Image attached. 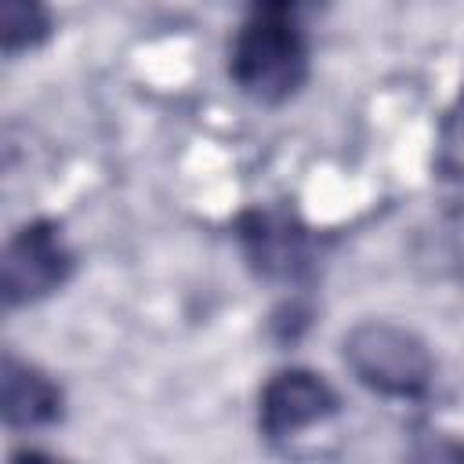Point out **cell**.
<instances>
[{
    "mask_svg": "<svg viewBox=\"0 0 464 464\" xmlns=\"http://www.w3.org/2000/svg\"><path fill=\"white\" fill-rule=\"evenodd\" d=\"M228 76L261 102L283 105L308 80V36L290 4H257L239 22L228 51Z\"/></svg>",
    "mask_w": 464,
    "mask_h": 464,
    "instance_id": "1",
    "label": "cell"
},
{
    "mask_svg": "<svg viewBox=\"0 0 464 464\" xmlns=\"http://www.w3.org/2000/svg\"><path fill=\"white\" fill-rule=\"evenodd\" d=\"M344 362L359 384L388 399H413L431 384L428 344L388 319H366L344 337Z\"/></svg>",
    "mask_w": 464,
    "mask_h": 464,
    "instance_id": "2",
    "label": "cell"
},
{
    "mask_svg": "<svg viewBox=\"0 0 464 464\" xmlns=\"http://www.w3.org/2000/svg\"><path fill=\"white\" fill-rule=\"evenodd\" d=\"M72 272V250L62 228L47 218L22 225L4 250V301L7 308L33 304L54 294Z\"/></svg>",
    "mask_w": 464,
    "mask_h": 464,
    "instance_id": "3",
    "label": "cell"
},
{
    "mask_svg": "<svg viewBox=\"0 0 464 464\" xmlns=\"http://www.w3.org/2000/svg\"><path fill=\"white\" fill-rule=\"evenodd\" d=\"M246 261L265 279H297L308 265V228L286 207H254L239 218Z\"/></svg>",
    "mask_w": 464,
    "mask_h": 464,
    "instance_id": "4",
    "label": "cell"
},
{
    "mask_svg": "<svg viewBox=\"0 0 464 464\" xmlns=\"http://www.w3.org/2000/svg\"><path fill=\"white\" fill-rule=\"evenodd\" d=\"M337 392L312 370H279L261 388V428L268 439L297 435L337 413Z\"/></svg>",
    "mask_w": 464,
    "mask_h": 464,
    "instance_id": "5",
    "label": "cell"
},
{
    "mask_svg": "<svg viewBox=\"0 0 464 464\" xmlns=\"http://www.w3.org/2000/svg\"><path fill=\"white\" fill-rule=\"evenodd\" d=\"M62 417V388L36 366L4 359V420L11 428H40Z\"/></svg>",
    "mask_w": 464,
    "mask_h": 464,
    "instance_id": "6",
    "label": "cell"
},
{
    "mask_svg": "<svg viewBox=\"0 0 464 464\" xmlns=\"http://www.w3.org/2000/svg\"><path fill=\"white\" fill-rule=\"evenodd\" d=\"M47 36H51V14L40 4L7 0L0 7V47L7 58L40 47Z\"/></svg>",
    "mask_w": 464,
    "mask_h": 464,
    "instance_id": "7",
    "label": "cell"
},
{
    "mask_svg": "<svg viewBox=\"0 0 464 464\" xmlns=\"http://www.w3.org/2000/svg\"><path fill=\"white\" fill-rule=\"evenodd\" d=\"M435 170L446 181H464V91L450 105L442 127H439V149H435Z\"/></svg>",
    "mask_w": 464,
    "mask_h": 464,
    "instance_id": "8",
    "label": "cell"
},
{
    "mask_svg": "<svg viewBox=\"0 0 464 464\" xmlns=\"http://www.w3.org/2000/svg\"><path fill=\"white\" fill-rule=\"evenodd\" d=\"M410 464H464V442L450 435H428L413 446Z\"/></svg>",
    "mask_w": 464,
    "mask_h": 464,
    "instance_id": "9",
    "label": "cell"
},
{
    "mask_svg": "<svg viewBox=\"0 0 464 464\" xmlns=\"http://www.w3.org/2000/svg\"><path fill=\"white\" fill-rule=\"evenodd\" d=\"M11 464H65L62 457H51V453H44V450H18L14 457H11Z\"/></svg>",
    "mask_w": 464,
    "mask_h": 464,
    "instance_id": "10",
    "label": "cell"
}]
</instances>
